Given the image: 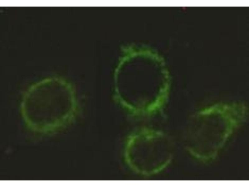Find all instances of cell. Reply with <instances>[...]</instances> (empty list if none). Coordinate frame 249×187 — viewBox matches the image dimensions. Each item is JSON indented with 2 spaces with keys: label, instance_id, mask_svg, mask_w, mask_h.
<instances>
[{
  "label": "cell",
  "instance_id": "obj_1",
  "mask_svg": "<svg viewBox=\"0 0 249 187\" xmlns=\"http://www.w3.org/2000/svg\"><path fill=\"white\" fill-rule=\"evenodd\" d=\"M159 133H138L129 141L146 150L128 143L126 156L129 165L144 173L154 172L161 168L169 159V153L163 146L167 140Z\"/></svg>",
  "mask_w": 249,
  "mask_h": 187
}]
</instances>
